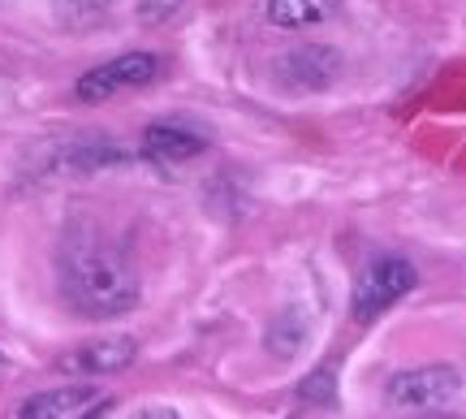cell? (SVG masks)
Wrapping results in <instances>:
<instances>
[{
    "label": "cell",
    "mask_w": 466,
    "mask_h": 419,
    "mask_svg": "<svg viewBox=\"0 0 466 419\" xmlns=\"http://www.w3.org/2000/svg\"><path fill=\"white\" fill-rule=\"evenodd\" d=\"M56 281L78 316L113 320L138 302V269L116 242L96 230H69L56 255Z\"/></svg>",
    "instance_id": "obj_1"
},
{
    "label": "cell",
    "mask_w": 466,
    "mask_h": 419,
    "mask_svg": "<svg viewBox=\"0 0 466 419\" xmlns=\"http://www.w3.org/2000/svg\"><path fill=\"white\" fill-rule=\"evenodd\" d=\"M419 285V272L410 260H398V255H384V260H371L359 281H354V294H350V316L359 324H371L380 320L393 302H401V294H410Z\"/></svg>",
    "instance_id": "obj_2"
},
{
    "label": "cell",
    "mask_w": 466,
    "mask_h": 419,
    "mask_svg": "<svg viewBox=\"0 0 466 419\" xmlns=\"http://www.w3.org/2000/svg\"><path fill=\"white\" fill-rule=\"evenodd\" d=\"M462 376L450 363H428V368H410L398 372L389 385H384V403L393 411H445L458 398Z\"/></svg>",
    "instance_id": "obj_3"
},
{
    "label": "cell",
    "mask_w": 466,
    "mask_h": 419,
    "mask_svg": "<svg viewBox=\"0 0 466 419\" xmlns=\"http://www.w3.org/2000/svg\"><path fill=\"white\" fill-rule=\"evenodd\" d=\"M156 74H160V56H151V52H126V56L104 61V66H96L91 74H83L78 87H74V96L86 104H100V100H108V96H116V91L147 87Z\"/></svg>",
    "instance_id": "obj_4"
},
{
    "label": "cell",
    "mask_w": 466,
    "mask_h": 419,
    "mask_svg": "<svg viewBox=\"0 0 466 419\" xmlns=\"http://www.w3.org/2000/svg\"><path fill=\"white\" fill-rule=\"evenodd\" d=\"M272 69H277V83L285 91H324L337 78L341 56H337V48H324V44H302V48L277 56Z\"/></svg>",
    "instance_id": "obj_5"
},
{
    "label": "cell",
    "mask_w": 466,
    "mask_h": 419,
    "mask_svg": "<svg viewBox=\"0 0 466 419\" xmlns=\"http://www.w3.org/2000/svg\"><path fill=\"white\" fill-rule=\"evenodd\" d=\"M138 359V342L134 337H100V342H86L78 351L61 354V372H74V376H113V372H126Z\"/></svg>",
    "instance_id": "obj_6"
},
{
    "label": "cell",
    "mask_w": 466,
    "mask_h": 419,
    "mask_svg": "<svg viewBox=\"0 0 466 419\" xmlns=\"http://www.w3.org/2000/svg\"><path fill=\"white\" fill-rule=\"evenodd\" d=\"M108 398L91 385H69V389H48V393H35L17 406L22 419H83V415H100Z\"/></svg>",
    "instance_id": "obj_7"
},
{
    "label": "cell",
    "mask_w": 466,
    "mask_h": 419,
    "mask_svg": "<svg viewBox=\"0 0 466 419\" xmlns=\"http://www.w3.org/2000/svg\"><path fill=\"white\" fill-rule=\"evenodd\" d=\"M126 151L116 143H100V138H78V143H52L44 173H61V178H78V173H96V169L121 165Z\"/></svg>",
    "instance_id": "obj_8"
},
{
    "label": "cell",
    "mask_w": 466,
    "mask_h": 419,
    "mask_svg": "<svg viewBox=\"0 0 466 419\" xmlns=\"http://www.w3.org/2000/svg\"><path fill=\"white\" fill-rule=\"evenodd\" d=\"M199 151H203V138L195 130H186V126L156 121V126H147V135H143V156H147L151 165H186Z\"/></svg>",
    "instance_id": "obj_9"
},
{
    "label": "cell",
    "mask_w": 466,
    "mask_h": 419,
    "mask_svg": "<svg viewBox=\"0 0 466 419\" xmlns=\"http://www.w3.org/2000/svg\"><path fill=\"white\" fill-rule=\"evenodd\" d=\"M337 0H268V22L281 31H299V26H316L324 17H333Z\"/></svg>",
    "instance_id": "obj_10"
},
{
    "label": "cell",
    "mask_w": 466,
    "mask_h": 419,
    "mask_svg": "<svg viewBox=\"0 0 466 419\" xmlns=\"http://www.w3.org/2000/svg\"><path fill=\"white\" fill-rule=\"evenodd\" d=\"M56 17L66 22L69 31H86V26H100L108 14V0H52Z\"/></svg>",
    "instance_id": "obj_11"
},
{
    "label": "cell",
    "mask_w": 466,
    "mask_h": 419,
    "mask_svg": "<svg viewBox=\"0 0 466 419\" xmlns=\"http://www.w3.org/2000/svg\"><path fill=\"white\" fill-rule=\"evenodd\" d=\"M299 398H319V403L329 406L337 398V385H333V372L329 368H319L316 372V381H307V385L299 389Z\"/></svg>",
    "instance_id": "obj_12"
},
{
    "label": "cell",
    "mask_w": 466,
    "mask_h": 419,
    "mask_svg": "<svg viewBox=\"0 0 466 419\" xmlns=\"http://www.w3.org/2000/svg\"><path fill=\"white\" fill-rule=\"evenodd\" d=\"M177 5H182V0H143V5H138V17H143V22H165V17H173Z\"/></svg>",
    "instance_id": "obj_13"
}]
</instances>
